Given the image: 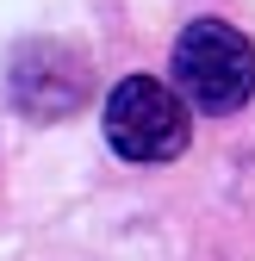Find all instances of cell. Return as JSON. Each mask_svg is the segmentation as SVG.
Masks as SVG:
<instances>
[{
  "label": "cell",
  "instance_id": "cell-1",
  "mask_svg": "<svg viewBox=\"0 0 255 261\" xmlns=\"http://www.w3.org/2000/svg\"><path fill=\"white\" fill-rule=\"evenodd\" d=\"M174 87L206 112H237L255 93V44L224 19H193L174 38Z\"/></svg>",
  "mask_w": 255,
  "mask_h": 261
},
{
  "label": "cell",
  "instance_id": "cell-2",
  "mask_svg": "<svg viewBox=\"0 0 255 261\" xmlns=\"http://www.w3.org/2000/svg\"><path fill=\"white\" fill-rule=\"evenodd\" d=\"M106 143L118 162H174L193 143V118H187L181 93L156 75H124L106 93Z\"/></svg>",
  "mask_w": 255,
  "mask_h": 261
},
{
  "label": "cell",
  "instance_id": "cell-3",
  "mask_svg": "<svg viewBox=\"0 0 255 261\" xmlns=\"http://www.w3.org/2000/svg\"><path fill=\"white\" fill-rule=\"evenodd\" d=\"M7 87H13V106L31 118H69L87 100V62L56 38H31L7 62Z\"/></svg>",
  "mask_w": 255,
  "mask_h": 261
}]
</instances>
